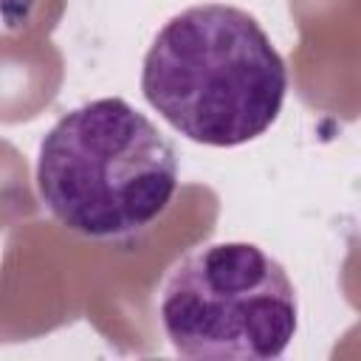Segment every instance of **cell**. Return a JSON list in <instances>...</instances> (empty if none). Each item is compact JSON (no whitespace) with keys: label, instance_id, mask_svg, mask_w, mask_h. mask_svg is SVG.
Returning <instances> with one entry per match:
<instances>
[{"label":"cell","instance_id":"cell-2","mask_svg":"<svg viewBox=\"0 0 361 361\" xmlns=\"http://www.w3.org/2000/svg\"><path fill=\"white\" fill-rule=\"evenodd\" d=\"M37 195L51 217L87 240L147 231L178 189L172 141L127 99L68 110L39 141Z\"/></svg>","mask_w":361,"mask_h":361},{"label":"cell","instance_id":"cell-1","mask_svg":"<svg viewBox=\"0 0 361 361\" xmlns=\"http://www.w3.org/2000/svg\"><path fill=\"white\" fill-rule=\"evenodd\" d=\"M141 93L183 138L228 149L274 127L288 68L254 14L197 3L155 34L141 65Z\"/></svg>","mask_w":361,"mask_h":361},{"label":"cell","instance_id":"cell-3","mask_svg":"<svg viewBox=\"0 0 361 361\" xmlns=\"http://www.w3.org/2000/svg\"><path fill=\"white\" fill-rule=\"evenodd\" d=\"M158 322L183 358H279L299 330L285 265L257 243L226 240L189 251L161 285Z\"/></svg>","mask_w":361,"mask_h":361}]
</instances>
